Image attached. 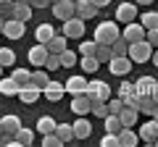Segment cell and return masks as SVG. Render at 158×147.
<instances>
[{
  "label": "cell",
  "mask_w": 158,
  "mask_h": 147,
  "mask_svg": "<svg viewBox=\"0 0 158 147\" xmlns=\"http://www.w3.org/2000/svg\"><path fill=\"white\" fill-rule=\"evenodd\" d=\"M63 142L56 137V131H50V134H42V147H61Z\"/></svg>",
  "instance_id": "60d3db41"
},
{
  "label": "cell",
  "mask_w": 158,
  "mask_h": 147,
  "mask_svg": "<svg viewBox=\"0 0 158 147\" xmlns=\"http://www.w3.org/2000/svg\"><path fill=\"white\" fill-rule=\"evenodd\" d=\"M153 145H158V139H156V142H153Z\"/></svg>",
  "instance_id": "680465c9"
},
{
  "label": "cell",
  "mask_w": 158,
  "mask_h": 147,
  "mask_svg": "<svg viewBox=\"0 0 158 147\" xmlns=\"http://www.w3.org/2000/svg\"><path fill=\"white\" fill-rule=\"evenodd\" d=\"M106 105H108V113L111 116H118V110L124 108V102H121V97H108Z\"/></svg>",
  "instance_id": "f35d334b"
},
{
  "label": "cell",
  "mask_w": 158,
  "mask_h": 147,
  "mask_svg": "<svg viewBox=\"0 0 158 147\" xmlns=\"http://www.w3.org/2000/svg\"><path fill=\"white\" fill-rule=\"evenodd\" d=\"M103 126H106L108 134H116V131L121 129V121H118V116H111V113H108L106 118H103Z\"/></svg>",
  "instance_id": "d6a6232c"
},
{
  "label": "cell",
  "mask_w": 158,
  "mask_h": 147,
  "mask_svg": "<svg viewBox=\"0 0 158 147\" xmlns=\"http://www.w3.org/2000/svg\"><path fill=\"white\" fill-rule=\"evenodd\" d=\"M79 63H82V71H85V74H95L98 66H100L95 55H82V61H79Z\"/></svg>",
  "instance_id": "4dcf8cb0"
},
{
  "label": "cell",
  "mask_w": 158,
  "mask_h": 147,
  "mask_svg": "<svg viewBox=\"0 0 158 147\" xmlns=\"http://www.w3.org/2000/svg\"><path fill=\"white\" fill-rule=\"evenodd\" d=\"M71 113L74 116H90V97H87V95H74Z\"/></svg>",
  "instance_id": "e0dca14e"
},
{
  "label": "cell",
  "mask_w": 158,
  "mask_h": 147,
  "mask_svg": "<svg viewBox=\"0 0 158 147\" xmlns=\"http://www.w3.org/2000/svg\"><path fill=\"white\" fill-rule=\"evenodd\" d=\"M150 61H153V66H158V47H153V55H150Z\"/></svg>",
  "instance_id": "f907efd6"
},
{
  "label": "cell",
  "mask_w": 158,
  "mask_h": 147,
  "mask_svg": "<svg viewBox=\"0 0 158 147\" xmlns=\"http://www.w3.org/2000/svg\"><path fill=\"white\" fill-rule=\"evenodd\" d=\"M40 95H42V89H37L34 84L19 87V92H16V97H19L21 102H37V100H40Z\"/></svg>",
  "instance_id": "d6986e66"
},
{
  "label": "cell",
  "mask_w": 158,
  "mask_h": 147,
  "mask_svg": "<svg viewBox=\"0 0 158 147\" xmlns=\"http://www.w3.org/2000/svg\"><path fill=\"white\" fill-rule=\"evenodd\" d=\"M24 26H27V24L19 21V18H8V21H3V34H6L8 40H21Z\"/></svg>",
  "instance_id": "52a82bcc"
},
{
  "label": "cell",
  "mask_w": 158,
  "mask_h": 147,
  "mask_svg": "<svg viewBox=\"0 0 158 147\" xmlns=\"http://www.w3.org/2000/svg\"><path fill=\"white\" fill-rule=\"evenodd\" d=\"M145 40L150 42L153 47H158V26H153V29H145Z\"/></svg>",
  "instance_id": "f6af8a7d"
},
{
  "label": "cell",
  "mask_w": 158,
  "mask_h": 147,
  "mask_svg": "<svg viewBox=\"0 0 158 147\" xmlns=\"http://www.w3.org/2000/svg\"><path fill=\"white\" fill-rule=\"evenodd\" d=\"M56 137L63 142V145H66V142L74 139V129H71L69 124H56Z\"/></svg>",
  "instance_id": "484cf974"
},
{
  "label": "cell",
  "mask_w": 158,
  "mask_h": 147,
  "mask_svg": "<svg viewBox=\"0 0 158 147\" xmlns=\"http://www.w3.org/2000/svg\"><path fill=\"white\" fill-rule=\"evenodd\" d=\"M121 102H124L127 108H137V102H140V95H137V92L132 89L129 95H124V97H121Z\"/></svg>",
  "instance_id": "7bdbcfd3"
},
{
  "label": "cell",
  "mask_w": 158,
  "mask_h": 147,
  "mask_svg": "<svg viewBox=\"0 0 158 147\" xmlns=\"http://www.w3.org/2000/svg\"><path fill=\"white\" fill-rule=\"evenodd\" d=\"M137 6H148V3H153V0H135Z\"/></svg>",
  "instance_id": "816d5d0a"
},
{
  "label": "cell",
  "mask_w": 158,
  "mask_h": 147,
  "mask_svg": "<svg viewBox=\"0 0 158 147\" xmlns=\"http://www.w3.org/2000/svg\"><path fill=\"white\" fill-rule=\"evenodd\" d=\"M85 95L90 97V102H106L108 97H111V87H108L106 81H100V79H92V81H87Z\"/></svg>",
  "instance_id": "3957f363"
},
{
  "label": "cell",
  "mask_w": 158,
  "mask_h": 147,
  "mask_svg": "<svg viewBox=\"0 0 158 147\" xmlns=\"http://www.w3.org/2000/svg\"><path fill=\"white\" fill-rule=\"evenodd\" d=\"M53 16L61 18V21H69L74 16V0H56L53 3Z\"/></svg>",
  "instance_id": "ba28073f"
},
{
  "label": "cell",
  "mask_w": 158,
  "mask_h": 147,
  "mask_svg": "<svg viewBox=\"0 0 158 147\" xmlns=\"http://www.w3.org/2000/svg\"><path fill=\"white\" fill-rule=\"evenodd\" d=\"M153 97H156V102H158V87H156V92H153Z\"/></svg>",
  "instance_id": "db71d44e"
},
{
  "label": "cell",
  "mask_w": 158,
  "mask_h": 147,
  "mask_svg": "<svg viewBox=\"0 0 158 147\" xmlns=\"http://www.w3.org/2000/svg\"><path fill=\"white\" fill-rule=\"evenodd\" d=\"M3 74H6V68H3V66H0V79H3Z\"/></svg>",
  "instance_id": "11a10c76"
},
{
  "label": "cell",
  "mask_w": 158,
  "mask_h": 147,
  "mask_svg": "<svg viewBox=\"0 0 158 147\" xmlns=\"http://www.w3.org/2000/svg\"><path fill=\"white\" fill-rule=\"evenodd\" d=\"M48 3H50V0H29L32 8H48Z\"/></svg>",
  "instance_id": "c3c4849f"
},
{
  "label": "cell",
  "mask_w": 158,
  "mask_h": 147,
  "mask_svg": "<svg viewBox=\"0 0 158 147\" xmlns=\"http://www.w3.org/2000/svg\"><path fill=\"white\" fill-rule=\"evenodd\" d=\"M74 16L82 18V21H90V18L98 16V8L92 6L90 0H77V3H74Z\"/></svg>",
  "instance_id": "8992f818"
},
{
  "label": "cell",
  "mask_w": 158,
  "mask_h": 147,
  "mask_svg": "<svg viewBox=\"0 0 158 147\" xmlns=\"http://www.w3.org/2000/svg\"><path fill=\"white\" fill-rule=\"evenodd\" d=\"M63 87H66L69 95H85L87 92V79L82 76V74H74V76H69V81Z\"/></svg>",
  "instance_id": "8fae6325"
},
{
  "label": "cell",
  "mask_w": 158,
  "mask_h": 147,
  "mask_svg": "<svg viewBox=\"0 0 158 147\" xmlns=\"http://www.w3.org/2000/svg\"><path fill=\"white\" fill-rule=\"evenodd\" d=\"M19 126H21L19 116H3V118H0V131H3V134H16Z\"/></svg>",
  "instance_id": "44dd1931"
},
{
  "label": "cell",
  "mask_w": 158,
  "mask_h": 147,
  "mask_svg": "<svg viewBox=\"0 0 158 147\" xmlns=\"http://www.w3.org/2000/svg\"><path fill=\"white\" fill-rule=\"evenodd\" d=\"M118 37H121V32H118V26L113 21L98 24V29H95V42L98 45H111V42L118 40Z\"/></svg>",
  "instance_id": "7a4b0ae2"
},
{
  "label": "cell",
  "mask_w": 158,
  "mask_h": 147,
  "mask_svg": "<svg viewBox=\"0 0 158 147\" xmlns=\"http://www.w3.org/2000/svg\"><path fill=\"white\" fill-rule=\"evenodd\" d=\"M37 131H40V134H50V131H56V121H53L50 116H40Z\"/></svg>",
  "instance_id": "83f0119b"
},
{
  "label": "cell",
  "mask_w": 158,
  "mask_h": 147,
  "mask_svg": "<svg viewBox=\"0 0 158 147\" xmlns=\"http://www.w3.org/2000/svg\"><path fill=\"white\" fill-rule=\"evenodd\" d=\"M95 58H98V63H108V61L113 58L111 45H98V47H95Z\"/></svg>",
  "instance_id": "e575fe53"
},
{
  "label": "cell",
  "mask_w": 158,
  "mask_h": 147,
  "mask_svg": "<svg viewBox=\"0 0 158 147\" xmlns=\"http://www.w3.org/2000/svg\"><path fill=\"white\" fill-rule=\"evenodd\" d=\"M13 8H16V0H0V18L3 21L13 18Z\"/></svg>",
  "instance_id": "f546056e"
},
{
  "label": "cell",
  "mask_w": 158,
  "mask_h": 147,
  "mask_svg": "<svg viewBox=\"0 0 158 147\" xmlns=\"http://www.w3.org/2000/svg\"><path fill=\"white\" fill-rule=\"evenodd\" d=\"M66 37H63V34H53V37H50V42H48V53H56V55H58V53H63V50H66Z\"/></svg>",
  "instance_id": "7402d4cb"
},
{
  "label": "cell",
  "mask_w": 158,
  "mask_h": 147,
  "mask_svg": "<svg viewBox=\"0 0 158 147\" xmlns=\"http://www.w3.org/2000/svg\"><path fill=\"white\" fill-rule=\"evenodd\" d=\"M71 129H74V139H87V137L92 134V124L85 118V116H79V118L71 124Z\"/></svg>",
  "instance_id": "9a60e30c"
},
{
  "label": "cell",
  "mask_w": 158,
  "mask_h": 147,
  "mask_svg": "<svg viewBox=\"0 0 158 147\" xmlns=\"http://www.w3.org/2000/svg\"><path fill=\"white\" fill-rule=\"evenodd\" d=\"M142 26H145V29H153V26H158V13L156 11H145V13H142Z\"/></svg>",
  "instance_id": "74e56055"
},
{
  "label": "cell",
  "mask_w": 158,
  "mask_h": 147,
  "mask_svg": "<svg viewBox=\"0 0 158 147\" xmlns=\"http://www.w3.org/2000/svg\"><path fill=\"white\" fill-rule=\"evenodd\" d=\"M63 37L66 40H82V34H85V21L82 18H77V16H71L69 21H63Z\"/></svg>",
  "instance_id": "277c9868"
},
{
  "label": "cell",
  "mask_w": 158,
  "mask_h": 147,
  "mask_svg": "<svg viewBox=\"0 0 158 147\" xmlns=\"http://www.w3.org/2000/svg\"><path fill=\"white\" fill-rule=\"evenodd\" d=\"M90 113L106 118V116H108V105H106V102H90Z\"/></svg>",
  "instance_id": "ab89813d"
},
{
  "label": "cell",
  "mask_w": 158,
  "mask_h": 147,
  "mask_svg": "<svg viewBox=\"0 0 158 147\" xmlns=\"http://www.w3.org/2000/svg\"><path fill=\"white\" fill-rule=\"evenodd\" d=\"M11 76H13V81H16L19 87H27V84H32V71H27V68H16V71H13Z\"/></svg>",
  "instance_id": "d4e9b609"
},
{
  "label": "cell",
  "mask_w": 158,
  "mask_h": 147,
  "mask_svg": "<svg viewBox=\"0 0 158 147\" xmlns=\"http://www.w3.org/2000/svg\"><path fill=\"white\" fill-rule=\"evenodd\" d=\"M0 34H3V18H0Z\"/></svg>",
  "instance_id": "9f6ffc18"
},
{
  "label": "cell",
  "mask_w": 158,
  "mask_h": 147,
  "mask_svg": "<svg viewBox=\"0 0 158 147\" xmlns=\"http://www.w3.org/2000/svg\"><path fill=\"white\" fill-rule=\"evenodd\" d=\"M116 142H118V147H135L137 142H140V137L135 134L132 126H121V129L116 131Z\"/></svg>",
  "instance_id": "9c48e42d"
},
{
  "label": "cell",
  "mask_w": 158,
  "mask_h": 147,
  "mask_svg": "<svg viewBox=\"0 0 158 147\" xmlns=\"http://www.w3.org/2000/svg\"><path fill=\"white\" fill-rule=\"evenodd\" d=\"M132 89H135V84H129V81H121V87H118V97H124V95H129Z\"/></svg>",
  "instance_id": "7dc6e473"
},
{
  "label": "cell",
  "mask_w": 158,
  "mask_h": 147,
  "mask_svg": "<svg viewBox=\"0 0 158 147\" xmlns=\"http://www.w3.org/2000/svg\"><path fill=\"white\" fill-rule=\"evenodd\" d=\"M58 58H61V66H66V68L77 66V53H71L69 47H66L63 53H58Z\"/></svg>",
  "instance_id": "8d00e7d4"
},
{
  "label": "cell",
  "mask_w": 158,
  "mask_h": 147,
  "mask_svg": "<svg viewBox=\"0 0 158 147\" xmlns=\"http://www.w3.org/2000/svg\"><path fill=\"white\" fill-rule=\"evenodd\" d=\"M137 137H140L142 142H148V145H153V142L158 139V121H148V124H142L140 131H137Z\"/></svg>",
  "instance_id": "5bb4252c"
},
{
  "label": "cell",
  "mask_w": 158,
  "mask_h": 147,
  "mask_svg": "<svg viewBox=\"0 0 158 147\" xmlns=\"http://www.w3.org/2000/svg\"><path fill=\"white\" fill-rule=\"evenodd\" d=\"M108 68H111V74H116V76H127V74H132V61L127 55H113L111 61H108Z\"/></svg>",
  "instance_id": "5b68a950"
},
{
  "label": "cell",
  "mask_w": 158,
  "mask_h": 147,
  "mask_svg": "<svg viewBox=\"0 0 158 147\" xmlns=\"http://www.w3.org/2000/svg\"><path fill=\"white\" fill-rule=\"evenodd\" d=\"M100 145H103V147H118V142H116V134H108V131H106V137L100 139Z\"/></svg>",
  "instance_id": "bcb514c9"
},
{
  "label": "cell",
  "mask_w": 158,
  "mask_h": 147,
  "mask_svg": "<svg viewBox=\"0 0 158 147\" xmlns=\"http://www.w3.org/2000/svg\"><path fill=\"white\" fill-rule=\"evenodd\" d=\"M42 95H45L50 102H58L63 95H66V87H63L61 81H53V79H50V81H48V87L42 89Z\"/></svg>",
  "instance_id": "2e32d148"
},
{
  "label": "cell",
  "mask_w": 158,
  "mask_h": 147,
  "mask_svg": "<svg viewBox=\"0 0 158 147\" xmlns=\"http://www.w3.org/2000/svg\"><path fill=\"white\" fill-rule=\"evenodd\" d=\"M48 81H50V76H48V71H32V84L37 87V89H45Z\"/></svg>",
  "instance_id": "1f68e13d"
},
{
  "label": "cell",
  "mask_w": 158,
  "mask_h": 147,
  "mask_svg": "<svg viewBox=\"0 0 158 147\" xmlns=\"http://www.w3.org/2000/svg\"><path fill=\"white\" fill-rule=\"evenodd\" d=\"M34 34H37V42L48 45V42H50V37L56 34V29H53L50 24H40V26H37V32H34Z\"/></svg>",
  "instance_id": "cb8c5ba5"
},
{
  "label": "cell",
  "mask_w": 158,
  "mask_h": 147,
  "mask_svg": "<svg viewBox=\"0 0 158 147\" xmlns=\"http://www.w3.org/2000/svg\"><path fill=\"white\" fill-rule=\"evenodd\" d=\"M137 118H140V110L137 108H121L118 110V121H121V126H135L137 124Z\"/></svg>",
  "instance_id": "ffe728a7"
},
{
  "label": "cell",
  "mask_w": 158,
  "mask_h": 147,
  "mask_svg": "<svg viewBox=\"0 0 158 147\" xmlns=\"http://www.w3.org/2000/svg\"><path fill=\"white\" fill-rule=\"evenodd\" d=\"M45 68H48V71H58V68H61V58H58L56 53H48V61H45Z\"/></svg>",
  "instance_id": "b9f144b4"
},
{
  "label": "cell",
  "mask_w": 158,
  "mask_h": 147,
  "mask_svg": "<svg viewBox=\"0 0 158 147\" xmlns=\"http://www.w3.org/2000/svg\"><path fill=\"white\" fill-rule=\"evenodd\" d=\"M45 61H48V45L37 42V45L29 50V63H32V66H45Z\"/></svg>",
  "instance_id": "ac0fdd59"
},
{
  "label": "cell",
  "mask_w": 158,
  "mask_h": 147,
  "mask_svg": "<svg viewBox=\"0 0 158 147\" xmlns=\"http://www.w3.org/2000/svg\"><path fill=\"white\" fill-rule=\"evenodd\" d=\"M90 3H92V6H95V8H106L108 3H111V0H90Z\"/></svg>",
  "instance_id": "681fc988"
},
{
  "label": "cell",
  "mask_w": 158,
  "mask_h": 147,
  "mask_svg": "<svg viewBox=\"0 0 158 147\" xmlns=\"http://www.w3.org/2000/svg\"><path fill=\"white\" fill-rule=\"evenodd\" d=\"M127 50H129V42H127L124 37H118V40L111 42V53L113 55H127Z\"/></svg>",
  "instance_id": "d590c367"
},
{
  "label": "cell",
  "mask_w": 158,
  "mask_h": 147,
  "mask_svg": "<svg viewBox=\"0 0 158 147\" xmlns=\"http://www.w3.org/2000/svg\"><path fill=\"white\" fill-rule=\"evenodd\" d=\"M156 87H158V81L153 79L150 74H145V76H140V79L135 81V92L140 97H145V95H153V92H156Z\"/></svg>",
  "instance_id": "30bf717a"
},
{
  "label": "cell",
  "mask_w": 158,
  "mask_h": 147,
  "mask_svg": "<svg viewBox=\"0 0 158 147\" xmlns=\"http://www.w3.org/2000/svg\"><path fill=\"white\" fill-rule=\"evenodd\" d=\"M16 63V53L11 50V47H0V66H13Z\"/></svg>",
  "instance_id": "836d02e7"
},
{
  "label": "cell",
  "mask_w": 158,
  "mask_h": 147,
  "mask_svg": "<svg viewBox=\"0 0 158 147\" xmlns=\"http://www.w3.org/2000/svg\"><path fill=\"white\" fill-rule=\"evenodd\" d=\"M0 92H3V95H16L19 92V84L13 81V76H3V79H0Z\"/></svg>",
  "instance_id": "f1b7e54d"
},
{
  "label": "cell",
  "mask_w": 158,
  "mask_h": 147,
  "mask_svg": "<svg viewBox=\"0 0 158 147\" xmlns=\"http://www.w3.org/2000/svg\"><path fill=\"white\" fill-rule=\"evenodd\" d=\"M95 47H98L95 40L92 42H82V45H79V53H82V55H95Z\"/></svg>",
  "instance_id": "ee69618b"
},
{
  "label": "cell",
  "mask_w": 158,
  "mask_h": 147,
  "mask_svg": "<svg viewBox=\"0 0 158 147\" xmlns=\"http://www.w3.org/2000/svg\"><path fill=\"white\" fill-rule=\"evenodd\" d=\"M13 137H16V142H19L21 147H29V145L34 142V134H32L29 129H24V126H19V131H16Z\"/></svg>",
  "instance_id": "4316f807"
},
{
  "label": "cell",
  "mask_w": 158,
  "mask_h": 147,
  "mask_svg": "<svg viewBox=\"0 0 158 147\" xmlns=\"http://www.w3.org/2000/svg\"><path fill=\"white\" fill-rule=\"evenodd\" d=\"M121 37H124L127 42H140V40H145V26H142V24L129 21V24L124 26V32H121Z\"/></svg>",
  "instance_id": "7c38bea8"
},
{
  "label": "cell",
  "mask_w": 158,
  "mask_h": 147,
  "mask_svg": "<svg viewBox=\"0 0 158 147\" xmlns=\"http://www.w3.org/2000/svg\"><path fill=\"white\" fill-rule=\"evenodd\" d=\"M153 55V45L148 40H140V42H129V50H127V58L132 63H148Z\"/></svg>",
  "instance_id": "6da1fadb"
},
{
  "label": "cell",
  "mask_w": 158,
  "mask_h": 147,
  "mask_svg": "<svg viewBox=\"0 0 158 147\" xmlns=\"http://www.w3.org/2000/svg\"><path fill=\"white\" fill-rule=\"evenodd\" d=\"M13 18H19V21L27 24L29 18H32V6H29V3H16V8H13Z\"/></svg>",
  "instance_id": "603a6c76"
},
{
  "label": "cell",
  "mask_w": 158,
  "mask_h": 147,
  "mask_svg": "<svg viewBox=\"0 0 158 147\" xmlns=\"http://www.w3.org/2000/svg\"><path fill=\"white\" fill-rule=\"evenodd\" d=\"M137 3H118V8H116V18L118 21H124V24H129V21H135V16H137Z\"/></svg>",
  "instance_id": "4fadbf2b"
},
{
  "label": "cell",
  "mask_w": 158,
  "mask_h": 147,
  "mask_svg": "<svg viewBox=\"0 0 158 147\" xmlns=\"http://www.w3.org/2000/svg\"><path fill=\"white\" fill-rule=\"evenodd\" d=\"M150 116H153V121H158V105H156V110H153Z\"/></svg>",
  "instance_id": "f5cc1de1"
},
{
  "label": "cell",
  "mask_w": 158,
  "mask_h": 147,
  "mask_svg": "<svg viewBox=\"0 0 158 147\" xmlns=\"http://www.w3.org/2000/svg\"><path fill=\"white\" fill-rule=\"evenodd\" d=\"M16 3H29V0H16Z\"/></svg>",
  "instance_id": "6f0895ef"
},
{
  "label": "cell",
  "mask_w": 158,
  "mask_h": 147,
  "mask_svg": "<svg viewBox=\"0 0 158 147\" xmlns=\"http://www.w3.org/2000/svg\"><path fill=\"white\" fill-rule=\"evenodd\" d=\"M50 3H56V0H50Z\"/></svg>",
  "instance_id": "91938a15"
}]
</instances>
